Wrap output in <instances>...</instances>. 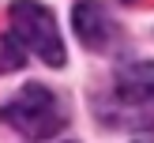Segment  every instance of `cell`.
<instances>
[{
	"label": "cell",
	"mask_w": 154,
	"mask_h": 143,
	"mask_svg": "<svg viewBox=\"0 0 154 143\" xmlns=\"http://www.w3.org/2000/svg\"><path fill=\"white\" fill-rule=\"evenodd\" d=\"M109 105H113V117H120L117 124L139 128V132L154 128V64L150 60H132V64L117 68Z\"/></svg>",
	"instance_id": "obj_2"
},
{
	"label": "cell",
	"mask_w": 154,
	"mask_h": 143,
	"mask_svg": "<svg viewBox=\"0 0 154 143\" xmlns=\"http://www.w3.org/2000/svg\"><path fill=\"white\" fill-rule=\"evenodd\" d=\"M0 120L23 135V139H49L64 128V105L42 83H26L15 98L0 105Z\"/></svg>",
	"instance_id": "obj_1"
},
{
	"label": "cell",
	"mask_w": 154,
	"mask_h": 143,
	"mask_svg": "<svg viewBox=\"0 0 154 143\" xmlns=\"http://www.w3.org/2000/svg\"><path fill=\"white\" fill-rule=\"evenodd\" d=\"M8 23H11V34L19 38L23 49H30L49 68H64V42H60L57 19H53V11L45 4H38V0H15L8 8Z\"/></svg>",
	"instance_id": "obj_3"
},
{
	"label": "cell",
	"mask_w": 154,
	"mask_h": 143,
	"mask_svg": "<svg viewBox=\"0 0 154 143\" xmlns=\"http://www.w3.org/2000/svg\"><path fill=\"white\" fill-rule=\"evenodd\" d=\"M72 26H75V38H79L87 49H94V53L109 49V45L117 42V23H113L109 11H105L102 4H94V0H83V4L72 8Z\"/></svg>",
	"instance_id": "obj_4"
},
{
	"label": "cell",
	"mask_w": 154,
	"mask_h": 143,
	"mask_svg": "<svg viewBox=\"0 0 154 143\" xmlns=\"http://www.w3.org/2000/svg\"><path fill=\"white\" fill-rule=\"evenodd\" d=\"M26 64V57H23V45L15 34L0 38V72H19V68Z\"/></svg>",
	"instance_id": "obj_5"
}]
</instances>
